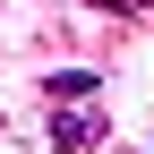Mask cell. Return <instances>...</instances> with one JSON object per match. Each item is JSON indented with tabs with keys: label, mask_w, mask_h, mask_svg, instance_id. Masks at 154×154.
<instances>
[{
	"label": "cell",
	"mask_w": 154,
	"mask_h": 154,
	"mask_svg": "<svg viewBox=\"0 0 154 154\" xmlns=\"http://www.w3.org/2000/svg\"><path fill=\"white\" fill-rule=\"evenodd\" d=\"M103 146V111L94 103H60L51 111V154H94Z\"/></svg>",
	"instance_id": "cell-1"
},
{
	"label": "cell",
	"mask_w": 154,
	"mask_h": 154,
	"mask_svg": "<svg viewBox=\"0 0 154 154\" xmlns=\"http://www.w3.org/2000/svg\"><path fill=\"white\" fill-rule=\"evenodd\" d=\"M94 86H103L94 69H51V77H43V94H51V103H94Z\"/></svg>",
	"instance_id": "cell-2"
},
{
	"label": "cell",
	"mask_w": 154,
	"mask_h": 154,
	"mask_svg": "<svg viewBox=\"0 0 154 154\" xmlns=\"http://www.w3.org/2000/svg\"><path fill=\"white\" fill-rule=\"evenodd\" d=\"M86 9H103V17H146V0H86Z\"/></svg>",
	"instance_id": "cell-3"
}]
</instances>
